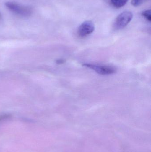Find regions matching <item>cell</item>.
<instances>
[{"mask_svg": "<svg viewBox=\"0 0 151 152\" xmlns=\"http://www.w3.org/2000/svg\"><path fill=\"white\" fill-rule=\"evenodd\" d=\"M133 18V14L129 11H125L121 13L116 18L113 27L116 30H120L126 26L131 21Z\"/></svg>", "mask_w": 151, "mask_h": 152, "instance_id": "1", "label": "cell"}, {"mask_svg": "<svg viewBox=\"0 0 151 152\" xmlns=\"http://www.w3.org/2000/svg\"><path fill=\"white\" fill-rule=\"evenodd\" d=\"M5 5L10 10L18 15L28 17L32 14V9L28 6H24L16 3L10 1L5 3Z\"/></svg>", "mask_w": 151, "mask_h": 152, "instance_id": "2", "label": "cell"}, {"mask_svg": "<svg viewBox=\"0 0 151 152\" xmlns=\"http://www.w3.org/2000/svg\"><path fill=\"white\" fill-rule=\"evenodd\" d=\"M83 66L90 69L98 74L103 75H112L116 72V69L113 67L111 66H103L88 63L83 64Z\"/></svg>", "mask_w": 151, "mask_h": 152, "instance_id": "3", "label": "cell"}, {"mask_svg": "<svg viewBox=\"0 0 151 152\" xmlns=\"http://www.w3.org/2000/svg\"><path fill=\"white\" fill-rule=\"evenodd\" d=\"M95 29V25L93 22L90 20H87L83 22L79 26L78 34L81 37H85L92 34Z\"/></svg>", "mask_w": 151, "mask_h": 152, "instance_id": "4", "label": "cell"}, {"mask_svg": "<svg viewBox=\"0 0 151 152\" xmlns=\"http://www.w3.org/2000/svg\"><path fill=\"white\" fill-rule=\"evenodd\" d=\"M128 0H111V3L116 8H120L124 6Z\"/></svg>", "mask_w": 151, "mask_h": 152, "instance_id": "5", "label": "cell"}, {"mask_svg": "<svg viewBox=\"0 0 151 152\" xmlns=\"http://www.w3.org/2000/svg\"><path fill=\"white\" fill-rule=\"evenodd\" d=\"M142 16L146 18L148 21H151V12L150 10H147L144 11L142 13Z\"/></svg>", "mask_w": 151, "mask_h": 152, "instance_id": "6", "label": "cell"}, {"mask_svg": "<svg viewBox=\"0 0 151 152\" xmlns=\"http://www.w3.org/2000/svg\"><path fill=\"white\" fill-rule=\"evenodd\" d=\"M144 0H132L131 4L133 6L137 7L141 5L143 3Z\"/></svg>", "mask_w": 151, "mask_h": 152, "instance_id": "7", "label": "cell"}, {"mask_svg": "<svg viewBox=\"0 0 151 152\" xmlns=\"http://www.w3.org/2000/svg\"><path fill=\"white\" fill-rule=\"evenodd\" d=\"M63 61L61 60H58L57 61V63H58V64H60V63H63Z\"/></svg>", "mask_w": 151, "mask_h": 152, "instance_id": "8", "label": "cell"}, {"mask_svg": "<svg viewBox=\"0 0 151 152\" xmlns=\"http://www.w3.org/2000/svg\"><path fill=\"white\" fill-rule=\"evenodd\" d=\"M1 13H0V20L1 19Z\"/></svg>", "mask_w": 151, "mask_h": 152, "instance_id": "9", "label": "cell"}]
</instances>
